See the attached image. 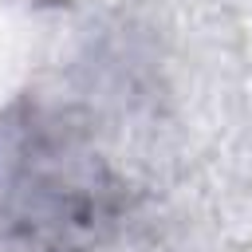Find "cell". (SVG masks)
<instances>
[{"label":"cell","instance_id":"1","mask_svg":"<svg viewBox=\"0 0 252 252\" xmlns=\"http://www.w3.org/2000/svg\"><path fill=\"white\" fill-rule=\"evenodd\" d=\"M122 217V185L98 158L32 146L4 193V228L32 252H91Z\"/></svg>","mask_w":252,"mask_h":252}]
</instances>
